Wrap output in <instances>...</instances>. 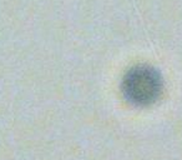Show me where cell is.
Wrapping results in <instances>:
<instances>
[{"mask_svg": "<svg viewBox=\"0 0 182 160\" xmlns=\"http://www.w3.org/2000/svg\"><path fill=\"white\" fill-rule=\"evenodd\" d=\"M121 90L125 99L135 106H149L160 99L163 90L162 75L156 68L140 64L126 71Z\"/></svg>", "mask_w": 182, "mask_h": 160, "instance_id": "cell-1", "label": "cell"}]
</instances>
